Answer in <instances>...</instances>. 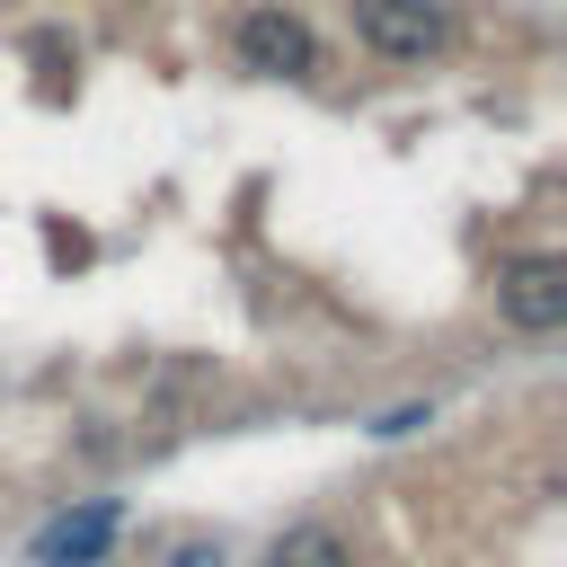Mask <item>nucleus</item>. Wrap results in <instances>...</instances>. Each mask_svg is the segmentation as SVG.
Segmentation results:
<instances>
[{"instance_id": "2", "label": "nucleus", "mask_w": 567, "mask_h": 567, "mask_svg": "<svg viewBox=\"0 0 567 567\" xmlns=\"http://www.w3.org/2000/svg\"><path fill=\"white\" fill-rule=\"evenodd\" d=\"M496 310H505V328H523V337L567 328V257H514V266L496 275Z\"/></svg>"}, {"instance_id": "3", "label": "nucleus", "mask_w": 567, "mask_h": 567, "mask_svg": "<svg viewBox=\"0 0 567 567\" xmlns=\"http://www.w3.org/2000/svg\"><path fill=\"white\" fill-rule=\"evenodd\" d=\"M239 62L266 71V80H301V71H319V35L292 9H248L239 18Z\"/></svg>"}, {"instance_id": "4", "label": "nucleus", "mask_w": 567, "mask_h": 567, "mask_svg": "<svg viewBox=\"0 0 567 567\" xmlns=\"http://www.w3.org/2000/svg\"><path fill=\"white\" fill-rule=\"evenodd\" d=\"M106 540H115V505L97 496V505H80V514H62V523L35 532V567H97Z\"/></svg>"}, {"instance_id": "1", "label": "nucleus", "mask_w": 567, "mask_h": 567, "mask_svg": "<svg viewBox=\"0 0 567 567\" xmlns=\"http://www.w3.org/2000/svg\"><path fill=\"white\" fill-rule=\"evenodd\" d=\"M354 35L381 62H434L452 44V18H443V0H354Z\"/></svg>"}, {"instance_id": "6", "label": "nucleus", "mask_w": 567, "mask_h": 567, "mask_svg": "<svg viewBox=\"0 0 567 567\" xmlns=\"http://www.w3.org/2000/svg\"><path fill=\"white\" fill-rule=\"evenodd\" d=\"M168 567H221V549H213V540H177V549H168Z\"/></svg>"}, {"instance_id": "5", "label": "nucleus", "mask_w": 567, "mask_h": 567, "mask_svg": "<svg viewBox=\"0 0 567 567\" xmlns=\"http://www.w3.org/2000/svg\"><path fill=\"white\" fill-rule=\"evenodd\" d=\"M266 567H354V549H346L337 523H292V532H275Z\"/></svg>"}]
</instances>
